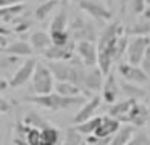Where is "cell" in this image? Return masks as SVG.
<instances>
[{
    "mask_svg": "<svg viewBox=\"0 0 150 145\" xmlns=\"http://www.w3.org/2000/svg\"><path fill=\"white\" fill-rule=\"evenodd\" d=\"M124 28L121 23L111 21L103 28L102 34L97 37V66L103 76H107L111 71L115 61H120L118 57V40L124 34Z\"/></svg>",
    "mask_w": 150,
    "mask_h": 145,
    "instance_id": "cell-1",
    "label": "cell"
},
{
    "mask_svg": "<svg viewBox=\"0 0 150 145\" xmlns=\"http://www.w3.org/2000/svg\"><path fill=\"white\" fill-rule=\"evenodd\" d=\"M87 100L86 95H76V97H66L60 95V93H44V95H31L26 97L24 102L34 103V105L40 106V108L50 110V111H58V110H69L74 106H81L82 103Z\"/></svg>",
    "mask_w": 150,
    "mask_h": 145,
    "instance_id": "cell-2",
    "label": "cell"
},
{
    "mask_svg": "<svg viewBox=\"0 0 150 145\" xmlns=\"http://www.w3.org/2000/svg\"><path fill=\"white\" fill-rule=\"evenodd\" d=\"M47 66L50 68L55 81H66V82H73L76 86H82V77H84V64L81 60H76V55L71 60L65 61H49Z\"/></svg>",
    "mask_w": 150,
    "mask_h": 145,
    "instance_id": "cell-3",
    "label": "cell"
},
{
    "mask_svg": "<svg viewBox=\"0 0 150 145\" xmlns=\"http://www.w3.org/2000/svg\"><path fill=\"white\" fill-rule=\"evenodd\" d=\"M31 82H33L34 92L37 95H44V93H50L53 90L55 77H53L50 68L45 63L37 61L36 68H34V73H33V77H31Z\"/></svg>",
    "mask_w": 150,
    "mask_h": 145,
    "instance_id": "cell-4",
    "label": "cell"
},
{
    "mask_svg": "<svg viewBox=\"0 0 150 145\" xmlns=\"http://www.w3.org/2000/svg\"><path fill=\"white\" fill-rule=\"evenodd\" d=\"M68 32L74 42L79 40H97V31L91 24V21L82 16H74L71 23H68Z\"/></svg>",
    "mask_w": 150,
    "mask_h": 145,
    "instance_id": "cell-5",
    "label": "cell"
},
{
    "mask_svg": "<svg viewBox=\"0 0 150 145\" xmlns=\"http://www.w3.org/2000/svg\"><path fill=\"white\" fill-rule=\"evenodd\" d=\"M149 45H150V39L145 37V35H134L132 39H129L126 52H124L127 63L139 66L140 60H142V57H144V53H145Z\"/></svg>",
    "mask_w": 150,
    "mask_h": 145,
    "instance_id": "cell-6",
    "label": "cell"
},
{
    "mask_svg": "<svg viewBox=\"0 0 150 145\" xmlns=\"http://www.w3.org/2000/svg\"><path fill=\"white\" fill-rule=\"evenodd\" d=\"M103 74L98 69V66H91L84 71V77H82V93H84L87 98H91L95 92H100L102 90V84H103Z\"/></svg>",
    "mask_w": 150,
    "mask_h": 145,
    "instance_id": "cell-7",
    "label": "cell"
},
{
    "mask_svg": "<svg viewBox=\"0 0 150 145\" xmlns=\"http://www.w3.org/2000/svg\"><path fill=\"white\" fill-rule=\"evenodd\" d=\"M78 5L87 16L97 19V21H110L113 13L105 3H100L97 0H78Z\"/></svg>",
    "mask_w": 150,
    "mask_h": 145,
    "instance_id": "cell-8",
    "label": "cell"
},
{
    "mask_svg": "<svg viewBox=\"0 0 150 145\" xmlns=\"http://www.w3.org/2000/svg\"><path fill=\"white\" fill-rule=\"evenodd\" d=\"M76 55V42L71 40L66 45H50L49 48L42 52V57L49 61H65L71 60Z\"/></svg>",
    "mask_w": 150,
    "mask_h": 145,
    "instance_id": "cell-9",
    "label": "cell"
},
{
    "mask_svg": "<svg viewBox=\"0 0 150 145\" xmlns=\"http://www.w3.org/2000/svg\"><path fill=\"white\" fill-rule=\"evenodd\" d=\"M36 63H37L36 58L28 57L26 60L20 64V68H16L15 74L11 76V79L8 81L10 87H13V89L15 87H21V86H24L28 81H31L33 73H34V68H36Z\"/></svg>",
    "mask_w": 150,
    "mask_h": 145,
    "instance_id": "cell-10",
    "label": "cell"
},
{
    "mask_svg": "<svg viewBox=\"0 0 150 145\" xmlns=\"http://www.w3.org/2000/svg\"><path fill=\"white\" fill-rule=\"evenodd\" d=\"M149 116H150L149 106H147L145 103L137 100V102H134L132 105H131L129 111H127V115L123 118V121L132 124L134 127H142V126L149 121Z\"/></svg>",
    "mask_w": 150,
    "mask_h": 145,
    "instance_id": "cell-11",
    "label": "cell"
},
{
    "mask_svg": "<svg viewBox=\"0 0 150 145\" xmlns=\"http://www.w3.org/2000/svg\"><path fill=\"white\" fill-rule=\"evenodd\" d=\"M76 57L81 60L86 68L97 64V45L92 40H79L76 42Z\"/></svg>",
    "mask_w": 150,
    "mask_h": 145,
    "instance_id": "cell-12",
    "label": "cell"
},
{
    "mask_svg": "<svg viewBox=\"0 0 150 145\" xmlns=\"http://www.w3.org/2000/svg\"><path fill=\"white\" fill-rule=\"evenodd\" d=\"M118 71H120L121 77L127 82H132V84H142L149 82V74L142 69L140 66L137 64H131V63H121L118 66Z\"/></svg>",
    "mask_w": 150,
    "mask_h": 145,
    "instance_id": "cell-13",
    "label": "cell"
},
{
    "mask_svg": "<svg viewBox=\"0 0 150 145\" xmlns=\"http://www.w3.org/2000/svg\"><path fill=\"white\" fill-rule=\"evenodd\" d=\"M100 105H102V97L92 95L91 98H87V100H86V102L81 105L79 111L74 115L73 122H74V124H79V122L86 121V119H91L92 116L95 115V111L100 108Z\"/></svg>",
    "mask_w": 150,
    "mask_h": 145,
    "instance_id": "cell-14",
    "label": "cell"
},
{
    "mask_svg": "<svg viewBox=\"0 0 150 145\" xmlns=\"http://www.w3.org/2000/svg\"><path fill=\"white\" fill-rule=\"evenodd\" d=\"M118 95H120V86L116 82L115 74L110 71L103 77V84H102V100L107 102L108 105H111V103L116 102Z\"/></svg>",
    "mask_w": 150,
    "mask_h": 145,
    "instance_id": "cell-15",
    "label": "cell"
},
{
    "mask_svg": "<svg viewBox=\"0 0 150 145\" xmlns=\"http://www.w3.org/2000/svg\"><path fill=\"white\" fill-rule=\"evenodd\" d=\"M29 45L34 53H42L45 48H49L52 45L50 34L45 31H34L29 37Z\"/></svg>",
    "mask_w": 150,
    "mask_h": 145,
    "instance_id": "cell-16",
    "label": "cell"
},
{
    "mask_svg": "<svg viewBox=\"0 0 150 145\" xmlns=\"http://www.w3.org/2000/svg\"><path fill=\"white\" fill-rule=\"evenodd\" d=\"M120 126H121L120 119L111 118V116H103L100 124H98V127L95 129L94 135H97V137H111L120 129Z\"/></svg>",
    "mask_w": 150,
    "mask_h": 145,
    "instance_id": "cell-17",
    "label": "cell"
},
{
    "mask_svg": "<svg viewBox=\"0 0 150 145\" xmlns=\"http://www.w3.org/2000/svg\"><path fill=\"white\" fill-rule=\"evenodd\" d=\"M4 53L7 55H15V57H33V48H31L29 42L26 40H15L8 42L7 47L4 48Z\"/></svg>",
    "mask_w": 150,
    "mask_h": 145,
    "instance_id": "cell-18",
    "label": "cell"
},
{
    "mask_svg": "<svg viewBox=\"0 0 150 145\" xmlns=\"http://www.w3.org/2000/svg\"><path fill=\"white\" fill-rule=\"evenodd\" d=\"M134 132H136V127L132 124H129V122L124 126H120V129L111 135L110 145H126L131 140V137L134 135Z\"/></svg>",
    "mask_w": 150,
    "mask_h": 145,
    "instance_id": "cell-19",
    "label": "cell"
},
{
    "mask_svg": "<svg viewBox=\"0 0 150 145\" xmlns=\"http://www.w3.org/2000/svg\"><path fill=\"white\" fill-rule=\"evenodd\" d=\"M24 11H26L24 3H15V5L0 6V21L2 23H11L15 18L23 15Z\"/></svg>",
    "mask_w": 150,
    "mask_h": 145,
    "instance_id": "cell-20",
    "label": "cell"
},
{
    "mask_svg": "<svg viewBox=\"0 0 150 145\" xmlns=\"http://www.w3.org/2000/svg\"><path fill=\"white\" fill-rule=\"evenodd\" d=\"M134 102H136V100L126 98V100H121V102L111 103V105L108 106V116H111V118H116V119H120V121H123V118L127 115V111H129L131 105H132Z\"/></svg>",
    "mask_w": 150,
    "mask_h": 145,
    "instance_id": "cell-21",
    "label": "cell"
},
{
    "mask_svg": "<svg viewBox=\"0 0 150 145\" xmlns=\"http://www.w3.org/2000/svg\"><path fill=\"white\" fill-rule=\"evenodd\" d=\"M68 5H66V2L62 5V8L58 10V13H57L55 16H53L52 23H50V32L53 31H66L68 29Z\"/></svg>",
    "mask_w": 150,
    "mask_h": 145,
    "instance_id": "cell-22",
    "label": "cell"
},
{
    "mask_svg": "<svg viewBox=\"0 0 150 145\" xmlns=\"http://www.w3.org/2000/svg\"><path fill=\"white\" fill-rule=\"evenodd\" d=\"M40 137H42V142H47L50 145H60V142H62V132L55 126L47 122L45 126L40 127Z\"/></svg>",
    "mask_w": 150,
    "mask_h": 145,
    "instance_id": "cell-23",
    "label": "cell"
},
{
    "mask_svg": "<svg viewBox=\"0 0 150 145\" xmlns=\"http://www.w3.org/2000/svg\"><path fill=\"white\" fill-rule=\"evenodd\" d=\"M60 3H62L60 0H40L39 6L36 8V19L37 21H45Z\"/></svg>",
    "mask_w": 150,
    "mask_h": 145,
    "instance_id": "cell-24",
    "label": "cell"
},
{
    "mask_svg": "<svg viewBox=\"0 0 150 145\" xmlns=\"http://www.w3.org/2000/svg\"><path fill=\"white\" fill-rule=\"evenodd\" d=\"M57 93L60 95H66V97H76V95H84L82 93V89L79 86L73 82H66V81H57L55 86H53Z\"/></svg>",
    "mask_w": 150,
    "mask_h": 145,
    "instance_id": "cell-25",
    "label": "cell"
},
{
    "mask_svg": "<svg viewBox=\"0 0 150 145\" xmlns=\"http://www.w3.org/2000/svg\"><path fill=\"white\" fill-rule=\"evenodd\" d=\"M121 90H123V93L127 95V98H132L136 102L140 98H145L147 95V90H144L139 84H132V82H127V81L121 82Z\"/></svg>",
    "mask_w": 150,
    "mask_h": 145,
    "instance_id": "cell-26",
    "label": "cell"
},
{
    "mask_svg": "<svg viewBox=\"0 0 150 145\" xmlns=\"http://www.w3.org/2000/svg\"><path fill=\"white\" fill-rule=\"evenodd\" d=\"M102 121V116H92L91 119H86V121L79 122V124L74 126V131L79 132L81 135H91L95 132V129L98 127Z\"/></svg>",
    "mask_w": 150,
    "mask_h": 145,
    "instance_id": "cell-27",
    "label": "cell"
},
{
    "mask_svg": "<svg viewBox=\"0 0 150 145\" xmlns=\"http://www.w3.org/2000/svg\"><path fill=\"white\" fill-rule=\"evenodd\" d=\"M31 26H33V21L29 18V13L26 11V15H20L18 18H15L11 21V32H16V34H23V32L29 31Z\"/></svg>",
    "mask_w": 150,
    "mask_h": 145,
    "instance_id": "cell-28",
    "label": "cell"
},
{
    "mask_svg": "<svg viewBox=\"0 0 150 145\" xmlns=\"http://www.w3.org/2000/svg\"><path fill=\"white\" fill-rule=\"evenodd\" d=\"M129 32L132 35H145V37L150 39V18H145L142 21L136 23Z\"/></svg>",
    "mask_w": 150,
    "mask_h": 145,
    "instance_id": "cell-29",
    "label": "cell"
},
{
    "mask_svg": "<svg viewBox=\"0 0 150 145\" xmlns=\"http://www.w3.org/2000/svg\"><path fill=\"white\" fill-rule=\"evenodd\" d=\"M49 34H50V39H52L53 45H66L73 40L68 29L66 31H53V32H49Z\"/></svg>",
    "mask_w": 150,
    "mask_h": 145,
    "instance_id": "cell-30",
    "label": "cell"
},
{
    "mask_svg": "<svg viewBox=\"0 0 150 145\" xmlns=\"http://www.w3.org/2000/svg\"><path fill=\"white\" fill-rule=\"evenodd\" d=\"M23 122H24V124H28V126H31V127H37V129H40L42 126H45V124H47V121H45V119H44L40 115L34 113V111L28 113V115L24 116Z\"/></svg>",
    "mask_w": 150,
    "mask_h": 145,
    "instance_id": "cell-31",
    "label": "cell"
},
{
    "mask_svg": "<svg viewBox=\"0 0 150 145\" xmlns=\"http://www.w3.org/2000/svg\"><path fill=\"white\" fill-rule=\"evenodd\" d=\"M126 145H150V139L144 132H134V135Z\"/></svg>",
    "mask_w": 150,
    "mask_h": 145,
    "instance_id": "cell-32",
    "label": "cell"
},
{
    "mask_svg": "<svg viewBox=\"0 0 150 145\" xmlns=\"http://www.w3.org/2000/svg\"><path fill=\"white\" fill-rule=\"evenodd\" d=\"M111 137H97V135L91 134L86 140V145H110Z\"/></svg>",
    "mask_w": 150,
    "mask_h": 145,
    "instance_id": "cell-33",
    "label": "cell"
},
{
    "mask_svg": "<svg viewBox=\"0 0 150 145\" xmlns=\"http://www.w3.org/2000/svg\"><path fill=\"white\" fill-rule=\"evenodd\" d=\"M131 8H132L134 15H142V13L145 11V8H147V2L145 0H132Z\"/></svg>",
    "mask_w": 150,
    "mask_h": 145,
    "instance_id": "cell-34",
    "label": "cell"
},
{
    "mask_svg": "<svg viewBox=\"0 0 150 145\" xmlns=\"http://www.w3.org/2000/svg\"><path fill=\"white\" fill-rule=\"evenodd\" d=\"M139 66L150 76V45L147 47V50H145V53H144L142 60H140V64H139Z\"/></svg>",
    "mask_w": 150,
    "mask_h": 145,
    "instance_id": "cell-35",
    "label": "cell"
},
{
    "mask_svg": "<svg viewBox=\"0 0 150 145\" xmlns=\"http://www.w3.org/2000/svg\"><path fill=\"white\" fill-rule=\"evenodd\" d=\"M11 110V103L8 102L7 98H4V97L0 95V115H4V113H8Z\"/></svg>",
    "mask_w": 150,
    "mask_h": 145,
    "instance_id": "cell-36",
    "label": "cell"
},
{
    "mask_svg": "<svg viewBox=\"0 0 150 145\" xmlns=\"http://www.w3.org/2000/svg\"><path fill=\"white\" fill-rule=\"evenodd\" d=\"M0 34H2V35H7V37H8V35L11 34V28H7L4 23L0 21Z\"/></svg>",
    "mask_w": 150,
    "mask_h": 145,
    "instance_id": "cell-37",
    "label": "cell"
},
{
    "mask_svg": "<svg viewBox=\"0 0 150 145\" xmlns=\"http://www.w3.org/2000/svg\"><path fill=\"white\" fill-rule=\"evenodd\" d=\"M10 87V84H8V81L5 79V77H0V93L5 92V90Z\"/></svg>",
    "mask_w": 150,
    "mask_h": 145,
    "instance_id": "cell-38",
    "label": "cell"
},
{
    "mask_svg": "<svg viewBox=\"0 0 150 145\" xmlns=\"http://www.w3.org/2000/svg\"><path fill=\"white\" fill-rule=\"evenodd\" d=\"M24 0H0V6H7V5H15V3H23Z\"/></svg>",
    "mask_w": 150,
    "mask_h": 145,
    "instance_id": "cell-39",
    "label": "cell"
},
{
    "mask_svg": "<svg viewBox=\"0 0 150 145\" xmlns=\"http://www.w3.org/2000/svg\"><path fill=\"white\" fill-rule=\"evenodd\" d=\"M7 44H8V37H7V35H2V34H0V47L5 48V47H7Z\"/></svg>",
    "mask_w": 150,
    "mask_h": 145,
    "instance_id": "cell-40",
    "label": "cell"
},
{
    "mask_svg": "<svg viewBox=\"0 0 150 145\" xmlns=\"http://www.w3.org/2000/svg\"><path fill=\"white\" fill-rule=\"evenodd\" d=\"M144 15H145V18H150V8H145V11H144Z\"/></svg>",
    "mask_w": 150,
    "mask_h": 145,
    "instance_id": "cell-41",
    "label": "cell"
},
{
    "mask_svg": "<svg viewBox=\"0 0 150 145\" xmlns=\"http://www.w3.org/2000/svg\"><path fill=\"white\" fill-rule=\"evenodd\" d=\"M103 2H105V5L108 6V5H111V3H113V0H103Z\"/></svg>",
    "mask_w": 150,
    "mask_h": 145,
    "instance_id": "cell-42",
    "label": "cell"
},
{
    "mask_svg": "<svg viewBox=\"0 0 150 145\" xmlns=\"http://www.w3.org/2000/svg\"><path fill=\"white\" fill-rule=\"evenodd\" d=\"M39 145H50V144H47V142H42V140H40V142H39Z\"/></svg>",
    "mask_w": 150,
    "mask_h": 145,
    "instance_id": "cell-43",
    "label": "cell"
},
{
    "mask_svg": "<svg viewBox=\"0 0 150 145\" xmlns=\"http://www.w3.org/2000/svg\"><path fill=\"white\" fill-rule=\"evenodd\" d=\"M4 144V137H2V134H0V145Z\"/></svg>",
    "mask_w": 150,
    "mask_h": 145,
    "instance_id": "cell-44",
    "label": "cell"
},
{
    "mask_svg": "<svg viewBox=\"0 0 150 145\" xmlns=\"http://www.w3.org/2000/svg\"><path fill=\"white\" fill-rule=\"evenodd\" d=\"M145 2H147V3H150V0H145Z\"/></svg>",
    "mask_w": 150,
    "mask_h": 145,
    "instance_id": "cell-45",
    "label": "cell"
}]
</instances>
